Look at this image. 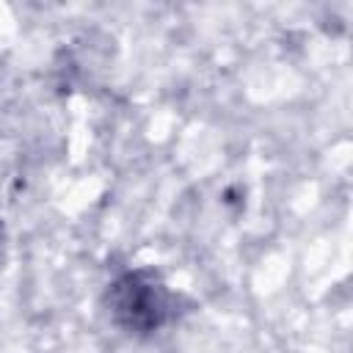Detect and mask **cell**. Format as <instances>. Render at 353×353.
Masks as SVG:
<instances>
[{"label":"cell","mask_w":353,"mask_h":353,"mask_svg":"<svg viewBox=\"0 0 353 353\" xmlns=\"http://www.w3.org/2000/svg\"><path fill=\"white\" fill-rule=\"evenodd\" d=\"M121 292L127 295V301H121V309L130 312V323L141 325H152L157 323V314H160V298H157V290L154 284H141L138 279H127L124 284H119Z\"/></svg>","instance_id":"1"}]
</instances>
